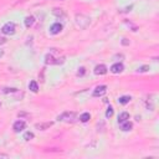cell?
<instances>
[{
    "instance_id": "obj_1",
    "label": "cell",
    "mask_w": 159,
    "mask_h": 159,
    "mask_svg": "<svg viewBox=\"0 0 159 159\" xmlns=\"http://www.w3.org/2000/svg\"><path fill=\"white\" fill-rule=\"evenodd\" d=\"M90 24V18L86 16V15H76V25L80 26L81 29H86L87 26H88Z\"/></svg>"
},
{
    "instance_id": "obj_2",
    "label": "cell",
    "mask_w": 159,
    "mask_h": 159,
    "mask_svg": "<svg viewBox=\"0 0 159 159\" xmlns=\"http://www.w3.org/2000/svg\"><path fill=\"white\" fill-rule=\"evenodd\" d=\"M59 121H61V122H75V119H76V113L75 112H63L61 116L57 117Z\"/></svg>"
},
{
    "instance_id": "obj_3",
    "label": "cell",
    "mask_w": 159,
    "mask_h": 159,
    "mask_svg": "<svg viewBox=\"0 0 159 159\" xmlns=\"http://www.w3.org/2000/svg\"><path fill=\"white\" fill-rule=\"evenodd\" d=\"M1 31L5 34V35H14L15 34V24L14 22H6V24L1 28Z\"/></svg>"
},
{
    "instance_id": "obj_4",
    "label": "cell",
    "mask_w": 159,
    "mask_h": 159,
    "mask_svg": "<svg viewBox=\"0 0 159 159\" xmlns=\"http://www.w3.org/2000/svg\"><path fill=\"white\" fill-rule=\"evenodd\" d=\"M106 92H107V86L101 85V86H97L96 88H94L92 94H93V97H101V96H103Z\"/></svg>"
},
{
    "instance_id": "obj_5",
    "label": "cell",
    "mask_w": 159,
    "mask_h": 159,
    "mask_svg": "<svg viewBox=\"0 0 159 159\" xmlns=\"http://www.w3.org/2000/svg\"><path fill=\"white\" fill-rule=\"evenodd\" d=\"M62 29H63L62 24H60V22H55L54 25H51L50 32L52 34V35H57V34H60V32L62 31Z\"/></svg>"
},
{
    "instance_id": "obj_6",
    "label": "cell",
    "mask_w": 159,
    "mask_h": 159,
    "mask_svg": "<svg viewBox=\"0 0 159 159\" xmlns=\"http://www.w3.org/2000/svg\"><path fill=\"white\" fill-rule=\"evenodd\" d=\"M26 127V123L24 121H16V122L14 123V131L16 132V133H20L21 131H24Z\"/></svg>"
},
{
    "instance_id": "obj_7",
    "label": "cell",
    "mask_w": 159,
    "mask_h": 159,
    "mask_svg": "<svg viewBox=\"0 0 159 159\" xmlns=\"http://www.w3.org/2000/svg\"><path fill=\"white\" fill-rule=\"evenodd\" d=\"M123 70H124V66L121 62H117V63H115V65L111 66V72L112 73H121Z\"/></svg>"
},
{
    "instance_id": "obj_8",
    "label": "cell",
    "mask_w": 159,
    "mask_h": 159,
    "mask_svg": "<svg viewBox=\"0 0 159 159\" xmlns=\"http://www.w3.org/2000/svg\"><path fill=\"white\" fill-rule=\"evenodd\" d=\"M94 73L96 75H106L107 73V67L104 65H97L94 67Z\"/></svg>"
},
{
    "instance_id": "obj_9",
    "label": "cell",
    "mask_w": 159,
    "mask_h": 159,
    "mask_svg": "<svg viewBox=\"0 0 159 159\" xmlns=\"http://www.w3.org/2000/svg\"><path fill=\"white\" fill-rule=\"evenodd\" d=\"M52 124H54V122H45V123H37L35 127L40 131H46L52 126Z\"/></svg>"
},
{
    "instance_id": "obj_10",
    "label": "cell",
    "mask_w": 159,
    "mask_h": 159,
    "mask_svg": "<svg viewBox=\"0 0 159 159\" xmlns=\"http://www.w3.org/2000/svg\"><path fill=\"white\" fill-rule=\"evenodd\" d=\"M132 127H133V124H132L129 121H126V122L121 123V129H122L123 132H128L132 129Z\"/></svg>"
},
{
    "instance_id": "obj_11",
    "label": "cell",
    "mask_w": 159,
    "mask_h": 159,
    "mask_svg": "<svg viewBox=\"0 0 159 159\" xmlns=\"http://www.w3.org/2000/svg\"><path fill=\"white\" fill-rule=\"evenodd\" d=\"M45 59H46V61H45V62H46L47 65H57V61H56V60H59V59H55L51 54H47Z\"/></svg>"
},
{
    "instance_id": "obj_12",
    "label": "cell",
    "mask_w": 159,
    "mask_h": 159,
    "mask_svg": "<svg viewBox=\"0 0 159 159\" xmlns=\"http://www.w3.org/2000/svg\"><path fill=\"white\" fill-rule=\"evenodd\" d=\"M129 119V113L128 112H122L121 115L118 116V123H123V122H126V121Z\"/></svg>"
},
{
    "instance_id": "obj_13",
    "label": "cell",
    "mask_w": 159,
    "mask_h": 159,
    "mask_svg": "<svg viewBox=\"0 0 159 159\" xmlns=\"http://www.w3.org/2000/svg\"><path fill=\"white\" fill-rule=\"evenodd\" d=\"M132 100V97L131 96H122V97H119L118 98V103L121 104H127V103H129Z\"/></svg>"
},
{
    "instance_id": "obj_14",
    "label": "cell",
    "mask_w": 159,
    "mask_h": 159,
    "mask_svg": "<svg viewBox=\"0 0 159 159\" xmlns=\"http://www.w3.org/2000/svg\"><path fill=\"white\" fill-rule=\"evenodd\" d=\"M29 90L31 91V92H34V93H36L37 91H39V86H37L36 81H31L29 83Z\"/></svg>"
},
{
    "instance_id": "obj_15",
    "label": "cell",
    "mask_w": 159,
    "mask_h": 159,
    "mask_svg": "<svg viewBox=\"0 0 159 159\" xmlns=\"http://www.w3.org/2000/svg\"><path fill=\"white\" fill-rule=\"evenodd\" d=\"M90 118H91V115H90L88 112H85V113H82V115L80 116V121H81V122H83V123L88 122Z\"/></svg>"
},
{
    "instance_id": "obj_16",
    "label": "cell",
    "mask_w": 159,
    "mask_h": 159,
    "mask_svg": "<svg viewBox=\"0 0 159 159\" xmlns=\"http://www.w3.org/2000/svg\"><path fill=\"white\" fill-rule=\"evenodd\" d=\"M34 22H35V18H34V16H28L25 19V26H26V28H30Z\"/></svg>"
},
{
    "instance_id": "obj_17",
    "label": "cell",
    "mask_w": 159,
    "mask_h": 159,
    "mask_svg": "<svg viewBox=\"0 0 159 159\" xmlns=\"http://www.w3.org/2000/svg\"><path fill=\"white\" fill-rule=\"evenodd\" d=\"M34 137H35V135H34L32 132H26V133L24 134V139H25V141H31Z\"/></svg>"
},
{
    "instance_id": "obj_18",
    "label": "cell",
    "mask_w": 159,
    "mask_h": 159,
    "mask_svg": "<svg viewBox=\"0 0 159 159\" xmlns=\"http://www.w3.org/2000/svg\"><path fill=\"white\" fill-rule=\"evenodd\" d=\"M112 116H113V108L112 107H108L107 112H106V117H107V118H111Z\"/></svg>"
},
{
    "instance_id": "obj_19",
    "label": "cell",
    "mask_w": 159,
    "mask_h": 159,
    "mask_svg": "<svg viewBox=\"0 0 159 159\" xmlns=\"http://www.w3.org/2000/svg\"><path fill=\"white\" fill-rule=\"evenodd\" d=\"M148 70H149V66H148V65H144V66L139 67V69H138L137 71H138V72H147Z\"/></svg>"
},
{
    "instance_id": "obj_20",
    "label": "cell",
    "mask_w": 159,
    "mask_h": 159,
    "mask_svg": "<svg viewBox=\"0 0 159 159\" xmlns=\"http://www.w3.org/2000/svg\"><path fill=\"white\" fill-rule=\"evenodd\" d=\"M54 14L57 15V16H59V15H61V16H63V15H65V13L62 11V9H54Z\"/></svg>"
},
{
    "instance_id": "obj_21",
    "label": "cell",
    "mask_w": 159,
    "mask_h": 159,
    "mask_svg": "<svg viewBox=\"0 0 159 159\" xmlns=\"http://www.w3.org/2000/svg\"><path fill=\"white\" fill-rule=\"evenodd\" d=\"M5 93H14V92H18L16 88H4L3 90Z\"/></svg>"
},
{
    "instance_id": "obj_22",
    "label": "cell",
    "mask_w": 159,
    "mask_h": 159,
    "mask_svg": "<svg viewBox=\"0 0 159 159\" xmlns=\"http://www.w3.org/2000/svg\"><path fill=\"white\" fill-rule=\"evenodd\" d=\"M85 72H86V69H85V67H80V69H78V72H77V76H83V75H85Z\"/></svg>"
},
{
    "instance_id": "obj_23",
    "label": "cell",
    "mask_w": 159,
    "mask_h": 159,
    "mask_svg": "<svg viewBox=\"0 0 159 159\" xmlns=\"http://www.w3.org/2000/svg\"><path fill=\"white\" fill-rule=\"evenodd\" d=\"M122 44H123V45H129V41H128L127 39H123V40H122Z\"/></svg>"
},
{
    "instance_id": "obj_24",
    "label": "cell",
    "mask_w": 159,
    "mask_h": 159,
    "mask_svg": "<svg viewBox=\"0 0 159 159\" xmlns=\"http://www.w3.org/2000/svg\"><path fill=\"white\" fill-rule=\"evenodd\" d=\"M0 158H9V156H7V154H3V153H0Z\"/></svg>"
}]
</instances>
